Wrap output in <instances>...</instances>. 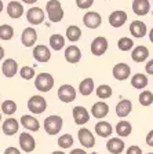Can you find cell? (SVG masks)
<instances>
[{
  "instance_id": "1",
  "label": "cell",
  "mask_w": 153,
  "mask_h": 154,
  "mask_svg": "<svg viewBox=\"0 0 153 154\" xmlns=\"http://www.w3.org/2000/svg\"><path fill=\"white\" fill-rule=\"evenodd\" d=\"M46 11H47V17L51 22H61L64 18V10L58 0H48L46 4Z\"/></svg>"
},
{
  "instance_id": "2",
  "label": "cell",
  "mask_w": 153,
  "mask_h": 154,
  "mask_svg": "<svg viewBox=\"0 0 153 154\" xmlns=\"http://www.w3.org/2000/svg\"><path fill=\"white\" fill-rule=\"evenodd\" d=\"M35 87L40 92H48L54 87V77L50 73H40L35 79Z\"/></svg>"
},
{
  "instance_id": "3",
  "label": "cell",
  "mask_w": 153,
  "mask_h": 154,
  "mask_svg": "<svg viewBox=\"0 0 153 154\" xmlns=\"http://www.w3.org/2000/svg\"><path fill=\"white\" fill-rule=\"evenodd\" d=\"M62 125H64V121H62V117H59V116L53 114L48 116L44 120V129L48 135H57L58 132H61Z\"/></svg>"
},
{
  "instance_id": "4",
  "label": "cell",
  "mask_w": 153,
  "mask_h": 154,
  "mask_svg": "<svg viewBox=\"0 0 153 154\" xmlns=\"http://www.w3.org/2000/svg\"><path fill=\"white\" fill-rule=\"evenodd\" d=\"M47 107V102L43 96L40 95H33L30 99L28 100V109L29 112H32L33 114H42Z\"/></svg>"
},
{
  "instance_id": "5",
  "label": "cell",
  "mask_w": 153,
  "mask_h": 154,
  "mask_svg": "<svg viewBox=\"0 0 153 154\" xmlns=\"http://www.w3.org/2000/svg\"><path fill=\"white\" fill-rule=\"evenodd\" d=\"M108 38L104 37V36H98V37H95L93 40V43H91V54L95 55V57H102V55L106 52V50H108Z\"/></svg>"
},
{
  "instance_id": "6",
  "label": "cell",
  "mask_w": 153,
  "mask_h": 154,
  "mask_svg": "<svg viewBox=\"0 0 153 154\" xmlns=\"http://www.w3.org/2000/svg\"><path fill=\"white\" fill-rule=\"evenodd\" d=\"M58 98L61 102L70 103L76 99V90L70 84H64L58 88Z\"/></svg>"
},
{
  "instance_id": "7",
  "label": "cell",
  "mask_w": 153,
  "mask_h": 154,
  "mask_svg": "<svg viewBox=\"0 0 153 154\" xmlns=\"http://www.w3.org/2000/svg\"><path fill=\"white\" fill-rule=\"evenodd\" d=\"M77 138L79 142L81 143V146L86 149H93L95 146V138H94L93 132L90 131L88 128H81L77 132Z\"/></svg>"
},
{
  "instance_id": "8",
  "label": "cell",
  "mask_w": 153,
  "mask_h": 154,
  "mask_svg": "<svg viewBox=\"0 0 153 154\" xmlns=\"http://www.w3.org/2000/svg\"><path fill=\"white\" fill-rule=\"evenodd\" d=\"M83 23L88 29H97L102 23V17L97 11H87L83 17Z\"/></svg>"
},
{
  "instance_id": "9",
  "label": "cell",
  "mask_w": 153,
  "mask_h": 154,
  "mask_svg": "<svg viewBox=\"0 0 153 154\" xmlns=\"http://www.w3.org/2000/svg\"><path fill=\"white\" fill-rule=\"evenodd\" d=\"M26 19L32 25H40L44 21V11L40 7H30L26 11Z\"/></svg>"
},
{
  "instance_id": "10",
  "label": "cell",
  "mask_w": 153,
  "mask_h": 154,
  "mask_svg": "<svg viewBox=\"0 0 153 154\" xmlns=\"http://www.w3.org/2000/svg\"><path fill=\"white\" fill-rule=\"evenodd\" d=\"M19 146L22 149V151L25 153H32L36 147V140L33 139V136L28 132H22L19 135Z\"/></svg>"
},
{
  "instance_id": "11",
  "label": "cell",
  "mask_w": 153,
  "mask_h": 154,
  "mask_svg": "<svg viewBox=\"0 0 153 154\" xmlns=\"http://www.w3.org/2000/svg\"><path fill=\"white\" fill-rule=\"evenodd\" d=\"M127 22V13L123 10H116L109 15V25L113 28H121Z\"/></svg>"
},
{
  "instance_id": "12",
  "label": "cell",
  "mask_w": 153,
  "mask_h": 154,
  "mask_svg": "<svg viewBox=\"0 0 153 154\" xmlns=\"http://www.w3.org/2000/svg\"><path fill=\"white\" fill-rule=\"evenodd\" d=\"M72 114H73V120L77 125H84L86 122L90 121V113L84 106H76V107H73Z\"/></svg>"
},
{
  "instance_id": "13",
  "label": "cell",
  "mask_w": 153,
  "mask_h": 154,
  "mask_svg": "<svg viewBox=\"0 0 153 154\" xmlns=\"http://www.w3.org/2000/svg\"><path fill=\"white\" fill-rule=\"evenodd\" d=\"M112 73H113V77H115L116 80L124 81V80H127L128 77H130L131 69H130V66H128L127 63H117V65L113 66Z\"/></svg>"
},
{
  "instance_id": "14",
  "label": "cell",
  "mask_w": 153,
  "mask_h": 154,
  "mask_svg": "<svg viewBox=\"0 0 153 154\" xmlns=\"http://www.w3.org/2000/svg\"><path fill=\"white\" fill-rule=\"evenodd\" d=\"M108 113H109V105L106 102H104V100L95 102L93 105V107H91V114L98 120L105 119L106 116H108Z\"/></svg>"
},
{
  "instance_id": "15",
  "label": "cell",
  "mask_w": 153,
  "mask_h": 154,
  "mask_svg": "<svg viewBox=\"0 0 153 154\" xmlns=\"http://www.w3.org/2000/svg\"><path fill=\"white\" fill-rule=\"evenodd\" d=\"M106 149L112 154H121L126 149V143L121 138H110L106 142Z\"/></svg>"
},
{
  "instance_id": "16",
  "label": "cell",
  "mask_w": 153,
  "mask_h": 154,
  "mask_svg": "<svg viewBox=\"0 0 153 154\" xmlns=\"http://www.w3.org/2000/svg\"><path fill=\"white\" fill-rule=\"evenodd\" d=\"M33 58H35L37 62H48L51 58V51L50 48L46 47V45H42L39 44L35 47V50H33Z\"/></svg>"
},
{
  "instance_id": "17",
  "label": "cell",
  "mask_w": 153,
  "mask_h": 154,
  "mask_svg": "<svg viewBox=\"0 0 153 154\" xmlns=\"http://www.w3.org/2000/svg\"><path fill=\"white\" fill-rule=\"evenodd\" d=\"M149 58V50L145 45H137V47L132 48V52H131V59L137 63L146 61Z\"/></svg>"
},
{
  "instance_id": "18",
  "label": "cell",
  "mask_w": 153,
  "mask_h": 154,
  "mask_svg": "<svg viewBox=\"0 0 153 154\" xmlns=\"http://www.w3.org/2000/svg\"><path fill=\"white\" fill-rule=\"evenodd\" d=\"M21 42H22V44L25 47H32L37 42V32L33 28L24 29L22 35H21Z\"/></svg>"
},
{
  "instance_id": "19",
  "label": "cell",
  "mask_w": 153,
  "mask_h": 154,
  "mask_svg": "<svg viewBox=\"0 0 153 154\" xmlns=\"http://www.w3.org/2000/svg\"><path fill=\"white\" fill-rule=\"evenodd\" d=\"M65 59H66V62H69L72 65L77 63L81 59L80 48L77 45H69V47H66V50H65Z\"/></svg>"
},
{
  "instance_id": "20",
  "label": "cell",
  "mask_w": 153,
  "mask_h": 154,
  "mask_svg": "<svg viewBox=\"0 0 153 154\" xmlns=\"http://www.w3.org/2000/svg\"><path fill=\"white\" fill-rule=\"evenodd\" d=\"M130 32L132 35V37L142 38L148 33V28L142 21H132L130 23Z\"/></svg>"
},
{
  "instance_id": "21",
  "label": "cell",
  "mask_w": 153,
  "mask_h": 154,
  "mask_svg": "<svg viewBox=\"0 0 153 154\" xmlns=\"http://www.w3.org/2000/svg\"><path fill=\"white\" fill-rule=\"evenodd\" d=\"M150 10V3L149 0H134L132 2V11L134 14L139 17H144L149 13Z\"/></svg>"
},
{
  "instance_id": "22",
  "label": "cell",
  "mask_w": 153,
  "mask_h": 154,
  "mask_svg": "<svg viewBox=\"0 0 153 154\" xmlns=\"http://www.w3.org/2000/svg\"><path fill=\"white\" fill-rule=\"evenodd\" d=\"M2 72H3V74L6 77H8V79H11V77H14L17 74V72H18V63H17L14 59H6V61L3 62V65H2Z\"/></svg>"
},
{
  "instance_id": "23",
  "label": "cell",
  "mask_w": 153,
  "mask_h": 154,
  "mask_svg": "<svg viewBox=\"0 0 153 154\" xmlns=\"http://www.w3.org/2000/svg\"><path fill=\"white\" fill-rule=\"evenodd\" d=\"M21 124H22V127L25 129H28V131L36 132L40 129V122H39V120L35 119L33 116H28V114L22 116V117H21Z\"/></svg>"
},
{
  "instance_id": "24",
  "label": "cell",
  "mask_w": 153,
  "mask_h": 154,
  "mask_svg": "<svg viewBox=\"0 0 153 154\" xmlns=\"http://www.w3.org/2000/svg\"><path fill=\"white\" fill-rule=\"evenodd\" d=\"M132 110V103L130 99H121L120 102L116 105V114L120 117V119H124Z\"/></svg>"
},
{
  "instance_id": "25",
  "label": "cell",
  "mask_w": 153,
  "mask_h": 154,
  "mask_svg": "<svg viewBox=\"0 0 153 154\" xmlns=\"http://www.w3.org/2000/svg\"><path fill=\"white\" fill-rule=\"evenodd\" d=\"M7 14L8 17H11L13 19H18L22 17L24 14V6L19 2H10L8 6H7Z\"/></svg>"
},
{
  "instance_id": "26",
  "label": "cell",
  "mask_w": 153,
  "mask_h": 154,
  "mask_svg": "<svg viewBox=\"0 0 153 154\" xmlns=\"http://www.w3.org/2000/svg\"><path fill=\"white\" fill-rule=\"evenodd\" d=\"M95 132L101 138H109L113 132V127L108 121H98L95 124Z\"/></svg>"
},
{
  "instance_id": "27",
  "label": "cell",
  "mask_w": 153,
  "mask_h": 154,
  "mask_svg": "<svg viewBox=\"0 0 153 154\" xmlns=\"http://www.w3.org/2000/svg\"><path fill=\"white\" fill-rule=\"evenodd\" d=\"M18 128H19L18 121H17L15 119H13V117H10V119H7L6 121L3 122V127H2L3 132L7 135V136L15 135L17 132H18Z\"/></svg>"
},
{
  "instance_id": "28",
  "label": "cell",
  "mask_w": 153,
  "mask_h": 154,
  "mask_svg": "<svg viewBox=\"0 0 153 154\" xmlns=\"http://www.w3.org/2000/svg\"><path fill=\"white\" fill-rule=\"evenodd\" d=\"M148 83H149V80H148L146 74H144V73H137L131 77V85L134 87V88H137V90L146 88Z\"/></svg>"
},
{
  "instance_id": "29",
  "label": "cell",
  "mask_w": 153,
  "mask_h": 154,
  "mask_svg": "<svg viewBox=\"0 0 153 154\" xmlns=\"http://www.w3.org/2000/svg\"><path fill=\"white\" fill-rule=\"evenodd\" d=\"M94 91V80L91 77H87L84 79L81 83L79 84V92L83 96H88L91 95Z\"/></svg>"
},
{
  "instance_id": "30",
  "label": "cell",
  "mask_w": 153,
  "mask_h": 154,
  "mask_svg": "<svg viewBox=\"0 0 153 154\" xmlns=\"http://www.w3.org/2000/svg\"><path fill=\"white\" fill-rule=\"evenodd\" d=\"M131 131H132V127L128 121H119L116 125V134L120 136V138H127L130 136Z\"/></svg>"
},
{
  "instance_id": "31",
  "label": "cell",
  "mask_w": 153,
  "mask_h": 154,
  "mask_svg": "<svg viewBox=\"0 0 153 154\" xmlns=\"http://www.w3.org/2000/svg\"><path fill=\"white\" fill-rule=\"evenodd\" d=\"M50 45L54 51H59L65 45V37L62 35H58V33L51 35L50 36Z\"/></svg>"
},
{
  "instance_id": "32",
  "label": "cell",
  "mask_w": 153,
  "mask_h": 154,
  "mask_svg": "<svg viewBox=\"0 0 153 154\" xmlns=\"http://www.w3.org/2000/svg\"><path fill=\"white\" fill-rule=\"evenodd\" d=\"M80 37H81V30H80L79 26H76V25L68 26V29H66V38L69 40V42L75 43V42H77Z\"/></svg>"
},
{
  "instance_id": "33",
  "label": "cell",
  "mask_w": 153,
  "mask_h": 154,
  "mask_svg": "<svg viewBox=\"0 0 153 154\" xmlns=\"http://www.w3.org/2000/svg\"><path fill=\"white\" fill-rule=\"evenodd\" d=\"M134 40L130 37H121L119 38L117 42V47L120 51H130V50H132V47H134Z\"/></svg>"
},
{
  "instance_id": "34",
  "label": "cell",
  "mask_w": 153,
  "mask_h": 154,
  "mask_svg": "<svg viewBox=\"0 0 153 154\" xmlns=\"http://www.w3.org/2000/svg\"><path fill=\"white\" fill-rule=\"evenodd\" d=\"M73 144V136L70 134H64L58 138V146L61 149H69Z\"/></svg>"
},
{
  "instance_id": "35",
  "label": "cell",
  "mask_w": 153,
  "mask_h": 154,
  "mask_svg": "<svg viewBox=\"0 0 153 154\" xmlns=\"http://www.w3.org/2000/svg\"><path fill=\"white\" fill-rule=\"evenodd\" d=\"M14 37V29L10 25H0V38L7 42Z\"/></svg>"
},
{
  "instance_id": "36",
  "label": "cell",
  "mask_w": 153,
  "mask_h": 154,
  "mask_svg": "<svg viewBox=\"0 0 153 154\" xmlns=\"http://www.w3.org/2000/svg\"><path fill=\"white\" fill-rule=\"evenodd\" d=\"M139 103L142 106H150L153 103V92L152 91H148V90H144L142 92L139 94Z\"/></svg>"
},
{
  "instance_id": "37",
  "label": "cell",
  "mask_w": 153,
  "mask_h": 154,
  "mask_svg": "<svg viewBox=\"0 0 153 154\" xmlns=\"http://www.w3.org/2000/svg\"><path fill=\"white\" fill-rule=\"evenodd\" d=\"M2 112L7 116H11L17 112V103L14 100H4L2 103Z\"/></svg>"
},
{
  "instance_id": "38",
  "label": "cell",
  "mask_w": 153,
  "mask_h": 154,
  "mask_svg": "<svg viewBox=\"0 0 153 154\" xmlns=\"http://www.w3.org/2000/svg\"><path fill=\"white\" fill-rule=\"evenodd\" d=\"M97 96H98L99 99H108L112 96V88L106 84H102L97 88Z\"/></svg>"
},
{
  "instance_id": "39",
  "label": "cell",
  "mask_w": 153,
  "mask_h": 154,
  "mask_svg": "<svg viewBox=\"0 0 153 154\" xmlns=\"http://www.w3.org/2000/svg\"><path fill=\"white\" fill-rule=\"evenodd\" d=\"M19 74H21V77H22L24 80H32L33 77H35V69L30 66H22Z\"/></svg>"
},
{
  "instance_id": "40",
  "label": "cell",
  "mask_w": 153,
  "mask_h": 154,
  "mask_svg": "<svg viewBox=\"0 0 153 154\" xmlns=\"http://www.w3.org/2000/svg\"><path fill=\"white\" fill-rule=\"evenodd\" d=\"M76 4L81 10H88L94 4V0H76Z\"/></svg>"
},
{
  "instance_id": "41",
  "label": "cell",
  "mask_w": 153,
  "mask_h": 154,
  "mask_svg": "<svg viewBox=\"0 0 153 154\" xmlns=\"http://www.w3.org/2000/svg\"><path fill=\"white\" fill-rule=\"evenodd\" d=\"M127 154H142V149H141L139 146L132 144V146H130V147L127 149Z\"/></svg>"
},
{
  "instance_id": "42",
  "label": "cell",
  "mask_w": 153,
  "mask_h": 154,
  "mask_svg": "<svg viewBox=\"0 0 153 154\" xmlns=\"http://www.w3.org/2000/svg\"><path fill=\"white\" fill-rule=\"evenodd\" d=\"M145 72H146L148 74H150V76H153V59H150V61L146 63V66H145Z\"/></svg>"
},
{
  "instance_id": "43",
  "label": "cell",
  "mask_w": 153,
  "mask_h": 154,
  "mask_svg": "<svg viewBox=\"0 0 153 154\" xmlns=\"http://www.w3.org/2000/svg\"><path fill=\"white\" fill-rule=\"evenodd\" d=\"M4 154H21V151H19L17 147H13V146H11V147H7L6 150H4Z\"/></svg>"
},
{
  "instance_id": "44",
  "label": "cell",
  "mask_w": 153,
  "mask_h": 154,
  "mask_svg": "<svg viewBox=\"0 0 153 154\" xmlns=\"http://www.w3.org/2000/svg\"><path fill=\"white\" fill-rule=\"evenodd\" d=\"M146 143H148V146L153 147V129L149 131V134L146 135Z\"/></svg>"
},
{
  "instance_id": "45",
  "label": "cell",
  "mask_w": 153,
  "mask_h": 154,
  "mask_svg": "<svg viewBox=\"0 0 153 154\" xmlns=\"http://www.w3.org/2000/svg\"><path fill=\"white\" fill-rule=\"evenodd\" d=\"M69 154H87V153H86V150H83V149H73Z\"/></svg>"
},
{
  "instance_id": "46",
  "label": "cell",
  "mask_w": 153,
  "mask_h": 154,
  "mask_svg": "<svg viewBox=\"0 0 153 154\" xmlns=\"http://www.w3.org/2000/svg\"><path fill=\"white\" fill-rule=\"evenodd\" d=\"M3 58H4V48L0 45V61H2Z\"/></svg>"
},
{
  "instance_id": "47",
  "label": "cell",
  "mask_w": 153,
  "mask_h": 154,
  "mask_svg": "<svg viewBox=\"0 0 153 154\" xmlns=\"http://www.w3.org/2000/svg\"><path fill=\"white\" fill-rule=\"evenodd\" d=\"M24 3H26V4H33V3H36L37 0H22Z\"/></svg>"
},
{
  "instance_id": "48",
  "label": "cell",
  "mask_w": 153,
  "mask_h": 154,
  "mask_svg": "<svg viewBox=\"0 0 153 154\" xmlns=\"http://www.w3.org/2000/svg\"><path fill=\"white\" fill-rule=\"evenodd\" d=\"M149 40L153 43V28L150 29V32H149Z\"/></svg>"
},
{
  "instance_id": "49",
  "label": "cell",
  "mask_w": 153,
  "mask_h": 154,
  "mask_svg": "<svg viewBox=\"0 0 153 154\" xmlns=\"http://www.w3.org/2000/svg\"><path fill=\"white\" fill-rule=\"evenodd\" d=\"M2 11H3V2L0 0V13H2Z\"/></svg>"
},
{
  "instance_id": "50",
  "label": "cell",
  "mask_w": 153,
  "mask_h": 154,
  "mask_svg": "<svg viewBox=\"0 0 153 154\" xmlns=\"http://www.w3.org/2000/svg\"><path fill=\"white\" fill-rule=\"evenodd\" d=\"M51 154H65V153H64V151H53Z\"/></svg>"
},
{
  "instance_id": "51",
  "label": "cell",
  "mask_w": 153,
  "mask_h": 154,
  "mask_svg": "<svg viewBox=\"0 0 153 154\" xmlns=\"http://www.w3.org/2000/svg\"><path fill=\"white\" fill-rule=\"evenodd\" d=\"M0 121H2V113H0Z\"/></svg>"
},
{
  "instance_id": "52",
  "label": "cell",
  "mask_w": 153,
  "mask_h": 154,
  "mask_svg": "<svg viewBox=\"0 0 153 154\" xmlns=\"http://www.w3.org/2000/svg\"><path fill=\"white\" fill-rule=\"evenodd\" d=\"M152 15H153V10H152Z\"/></svg>"
},
{
  "instance_id": "53",
  "label": "cell",
  "mask_w": 153,
  "mask_h": 154,
  "mask_svg": "<svg viewBox=\"0 0 153 154\" xmlns=\"http://www.w3.org/2000/svg\"><path fill=\"white\" fill-rule=\"evenodd\" d=\"M148 154H153V153H148Z\"/></svg>"
}]
</instances>
